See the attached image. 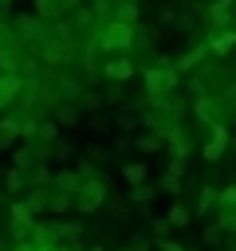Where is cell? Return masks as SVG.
Wrapping results in <instances>:
<instances>
[{
    "mask_svg": "<svg viewBox=\"0 0 236 251\" xmlns=\"http://www.w3.org/2000/svg\"><path fill=\"white\" fill-rule=\"evenodd\" d=\"M16 169H31V149H16Z\"/></svg>",
    "mask_w": 236,
    "mask_h": 251,
    "instance_id": "obj_30",
    "label": "cell"
},
{
    "mask_svg": "<svg viewBox=\"0 0 236 251\" xmlns=\"http://www.w3.org/2000/svg\"><path fill=\"white\" fill-rule=\"evenodd\" d=\"M75 204H79V212H94V208H102V204H106V184H102V176L83 180V184H79Z\"/></svg>",
    "mask_w": 236,
    "mask_h": 251,
    "instance_id": "obj_3",
    "label": "cell"
},
{
    "mask_svg": "<svg viewBox=\"0 0 236 251\" xmlns=\"http://www.w3.org/2000/svg\"><path fill=\"white\" fill-rule=\"evenodd\" d=\"M205 43H208V55H228L232 43H236V27H224L216 35H205Z\"/></svg>",
    "mask_w": 236,
    "mask_h": 251,
    "instance_id": "obj_6",
    "label": "cell"
},
{
    "mask_svg": "<svg viewBox=\"0 0 236 251\" xmlns=\"http://www.w3.org/2000/svg\"><path fill=\"white\" fill-rule=\"evenodd\" d=\"M161 145H165V137L161 133H138V153H161Z\"/></svg>",
    "mask_w": 236,
    "mask_h": 251,
    "instance_id": "obj_16",
    "label": "cell"
},
{
    "mask_svg": "<svg viewBox=\"0 0 236 251\" xmlns=\"http://www.w3.org/2000/svg\"><path fill=\"white\" fill-rule=\"evenodd\" d=\"M16 137H20V122H16V118H4V122H0V149H12Z\"/></svg>",
    "mask_w": 236,
    "mask_h": 251,
    "instance_id": "obj_15",
    "label": "cell"
},
{
    "mask_svg": "<svg viewBox=\"0 0 236 251\" xmlns=\"http://www.w3.org/2000/svg\"><path fill=\"white\" fill-rule=\"evenodd\" d=\"M146 98H165L177 86V67H146Z\"/></svg>",
    "mask_w": 236,
    "mask_h": 251,
    "instance_id": "obj_2",
    "label": "cell"
},
{
    "mask_svg": "<svg viewBox=\"0 0 236 251\" xmlns=\"http://www.w3.org/2000/svg\"><path fill=\"white\" fill-rule=\"evenodd\" d=\"M212 204H216V192H212V188H205V192H201V212H205V208H212Z\"/></svg>",
    "mask_w": 236,
    "mask_h": 251,
    "instance_id": "obj_36",
    "label": "cell"
},
{
    "mask_svg": "<svg viewBox=\"0 0 236 251\" xmlns=\"http://www.w3.org/2000/svg\"><path fill=\"white\" fill-rule=\"evenodd\" d=\"M165 220H169V227H189V204H181V200H177V204L169 208V216H165Z\"/></svg>",
    "mask_w": 236,
    "mask_h": 251,
    "instance_id": "obj_20",
    "label": "cell"
},
{
    "mask_svg": "<svg viewBox=\"0 0 236 251\" xmlns=\"http://www.w3.org/2000/svg\"><path fill=\"white\" fill-rule=\"evenodd\" d=\"M83 235V224H75V220H67V224H55L51 227V239H79Z\"/></svg>",
    "mask_w": 236,
    "mask_h": 251,
    "instance_id": "obj_19",
    "label": "cell"
},
{
    "mask_svg": "<svg viewBox=\"0 0 236 251\" xmlns=\"http://www.w3.org/2000/svg\"><path fill=\"white\" fill-rule=\"evenodd\" d=\"M24 86H28V82H24V75H0V106L16 102V94H20Z\"/></svg>",
    "mask_w": 236,
    "mask_h": 251,
    "instance_id": "obj_8",
    "label": "cell"
},
{
    "mask_svg": "<svg viewBox=\"0 0 236 251\" xmlns=\"http://www.w3.org/2000/svg\"><path fill=\"white\" fill-rule=\"evenodd\" d=\"M220 235H224V224H208V227L201 231V239H205L208 247H212V243H220Z\"/></svg>",
    "mask_w": 236,
    "mask_h": 251,
    "instance_id": "obj_25",
    "label": "cell"
},
{
    "mask_svg": "<svg viewBox=\"0 0 236 251\" xmlns=\"http://www.w3.org/2000/svg\"><path fill=\"white\" fill-rule=\"evenodd\" d=\"M138 16H142L138 0H122V4L114 8V20H118V24H130V27H134V24H138Z\"/></svg>",
    "mask_w": 236,
    "mask_h": 251,
    "instance_id": "obj_13",
    "label": "cell"
},
{
    "mask_svg": "<svg viewBox=\"0 0 236 251\" xmlns=\"http://www.w3.org/2000/svg\"><path fill=\"white\" fill-rule=\"evenodd\" d=\"M55 8H59V0H35V16H39V20H47Z\"/></svg>",
    "mask_w": 236,
    "mask_h": 251,
    "instance_id": "obj_28",
    "label": "cell"
},
{
    "mask_svg": "<svg viewBox=\"0 0 236 251\" xmlns=\"http://www.w3.org/2000/svg\"><path fill=\"white\" fill-rule=\"evenodd\" d=\"M220 224H224V227H232V231H236V212H224V216H220Z\"/></svg>",
    "mask_w": 236,
    "mask_h": 251,
    "instance_id": "obj_40",
    "label": "cell"
},
{
    "mask_svg": "<svg viewBox=\"0 0 236 251\" xmlns=\"http://www.w3.org/2000/svg\"><path fill=\"white\" fill-rule=\"evenodd\" d=\"M102 102H106V98H102V94H98V90H94V94H83V98H75V106H79V110H83V114H87V110H98V106H102Z\"/></svg>",
    "mask_w": 236,
    "mask_h": 251,
    "instance_id": "obj_23",
    "label": "cell"
},
{
    "mask_svg": "<svg viewBox=\"0 0 236 251\" xmlns=\"http://www.w3.org/2000/svg\"><path fill=\"white\" fill-rule=\"evenodd\" d=\"M8 212H12V231H16V235H28V231H31V208H28L24 200H16Z\"/></svg>",
    "mask_w": 236,
    "mask_h": 251,
    "instance_id": "obj_7",
    "label": "cell"
},
{
    "mask_svg": "<svg viewBox=\"0 0 236 251\" xmlns=\"http://www.w3.org/2000/svg\"><path fill=\"white\" fill-rule=\"evenodd\" d=\"M185 173V161H177V157H169V176H181Z\"/></svg>",
    "mask_w": 236,
    "mask_h": 251,
    "instance_id": "obj_38",
    "label": "cell"
},
{
    "mask_svg": "<svg viewBox=\"0 0 236 251\" xmlns=\"http://www.w3.org/2000/svg\"><path fill=\"white\" fill-rule=\"evenodd\" d=\"M79 184H83V180H79V173H75V169H59V173L51 176V188H55V192H67V196H71V192H79Z\"/></svg>",
    "mask_w": 236,
    "mask_h": 251,
    "instance_id": "obj_10",
    "label": "cell"
},
{
    "mask_svg": "<svg viewBox=\"0 0 236 251\" xmlns=\"http://www.w3.org/2000/svg\"><path fill=\"white\" fill-rule=\"evenodd\" d=\"M75 173H79V180H94V176H98V173H94V165H90V161H83V165H79V169H75Z\"/></svg>",
    "mask_w": 236,
    "mask_h": 251,
    "instance_id": "obj_33",
    "label": "cell"
},
{
    "mask_svg": "<svg viewBox=\"0 0 236 251\" xmlns=\"http://www.w3.org/2000/svg\"><path fill=\"white\" fill-rule=\"evenodd\" d=\"M87 126H90V129H98V133H106V129H110V118H102V114H94V118H90Z\"/></svg>",
    "mask_w": 236,
    "mask_h": 251,
    "instance_id": "obj_31",
    "label": "cell"
},
{
    "mask_svg": "<svg viewBox=\"0 0 236 251\" xmlns=\"http://www.w3.org/2000/svg\"><path fill=\"white\" fill-rule=\"evenodd\" d=\"M224 145H228V133H224V126L216 122V126H212V141L205 145V161H208V165H212V161H220Z\"/></svg>",
    "mask_w": 236,
    "mask_h": 251,
    "instance_id": "obj_9",
    "label": "cell"
},
{
    "mask_svg": "<svg viewBox=\"0 0 236 251\" xmlns=\"http://www.w3.org/2000/svg\"><path fill=\"white\" fill-rule=\"evenodd\" d=\"M39 55H43L47 63H67V59H71V39H59V35L47 31V39L39 43Z\"/></svg>",
    "mask_w": 236,
    "mask_h": 251,
    "instance_id": "obj_4",
    "label": "cell"
},
{
    "mask_svg": "<svg viewBox=\"0 0 236 251\" xmlns=\"http://www.w3.org/2000/svg\"><path fill=\"white\" fill-rule=\"evenodd\" d=\"M205 55H208V43H205V39H201V43H197V47H193V51H185V55H181V59H177V63H173V67H177V75H181V71H193V67H197V63H201V59H205Z\"/></svg>",
    "mask_w": 236,
    "mask_h": 251,
    "instance_id": "obj_11",
    "label": "cell"
},
{
    "mask_svg": "<svg viewBox=\"0 0 236 251\" xmlns=\"http://www.w3.org/2000/svg\"><path fill=\"white\" fill-rule=\"evenodd\" d=\"M71 204H75V196H67V192H55V188H51V196H47V208H51V212H67Z\"/></svg>",
    "mask_w": 236,
    "mask_h": 251,
    "instance_id": "obj_22",
    "label": "cell"
},
{
    "mask_svg": "<svg viewBox=\"0 0 236 251\" xmlns=\"http://www.w3.org/2000/svg\"><path fill=\"white\" fill-rule=\"evenodd\" d=\"M102 75H106L110 82H130V78H134V59H130V55H114V59L102 63Z\"/></svg>",
    "mask_w": 236,
    "mask_h": 251,
    "instance_id": "obj_5",
    "label": "cell"
},
{
    "mask_svg": "<svg viewBox=\"0 0 236 251\" xmlns=\"http://www.w3.org/2000/svg\"><path fill=\"white\" fill-rule=\"evenodd\" d=\"M157 188H161V192H173V196H177V188H181V176H169V173H165V176L157 180Z\"/></svg>",
    "mask_w": 236,
    "mask_h": 251,
    "instance_id": "obj_27",
    "label": "cell"
},
{
    "mask_svg": "<svg viewBox=\"0 0 236 251\" xmlns=\"http://www.w3.org/2000/svg\"><path fill=\"white\" fill-rule=\"evenodd\" d=\"M39 137H43V141H55V137H59V126H55V122H43V126H39Z\"/></svg>",
    "mask_w": 236,
    "mask_h": 251,
    "instance_id": "obj_29",
    "label": "cell"
},
{
    "mask_svg": "<svg viewBox=\"0 0 236 251\" xmlns=\"http://www.w3.org/2000/svg\"><path fill=\"white\" fill-rule=\"evenodd\" d=\"M114 129H122V133H134V129H142V118H138V114H126V110H122V114L114 118Z\"/></svg>",
    "mask_w": 236,
    "mask_h": 251,
    "instance_id": "obj_21",
    "label": "cell"
},
{
    "mask_svg": "<svg viewBox=\"0 0 236 251\" xmlns=\"http://www.w3.org/2000/svg\"><path fill=\"white\" fill-rule=\"evenodd\" d=\"M106 102H114V106H122V102H126V98H122V86H118V82H114V86L106 90Z\"/></svg>",
    "mask_w": 236,
    "mask_h": 251,
    "instance_id": "obj_35",
    "label": "cell"
},
{
    "mask_svg": "<svg viewBox=\"0 0 236 251\" xmlns=\"http://www.w3.org/2000/svg\"><path fill=\"white\" fill-rule=\"evenodd\" d=\"M51 157H55V161H67V157H71V145H67V141H55Z\"/></svg>",
    "mask_w": 236,
    "mask_h": 251,
    "instance_id": "obj_32",
    "label": "cell"
},
{
    "mask_svg": "<svg viewBox=\"0 0 236 251\" xmlns=\"http://www.w3.org/2000/svg\"><path fill=\"white\" fill-rule=\"evenodd\" d=\"M75 24H79V27H94V8H79V12H75ZM75 24H71V27H75Z\"/></svg>",
    "mask_w": 236,
    "mask_h": 251,
    "instance_id": "obj_26",
    "label": "cell"
},
{
    "mask_svg": "<svg viewBox=\"0 0 236 251\" xmlns=\"http://www.w3.org/2000/svg\"><path fill=\"white\" fill-rule=\"evenodd\" d=\"M220 204H232V208H236V184H228V188L220 192Z\"/></svg>",
    "mask_w": 236,
    "mask_h": 251,
    "instance_id": "obj_37",
    "label": "cell"
},
{
    "mask_svg": "<svg viewBox=\"0 0 236 251\" xmlns=\"http://www.w3.org/2000/svg\"><path fill=\"white\" fill-rule=\"evenodd\" d=\"M24 180H28V176H24L20 169H12V173H8V188H12V192H16V188H24Z\"/></svg>",
    "mask_w": 236,
    "mask_h": 251,
    "instance_id": "obj_34",
    "label": "cell"
},
{
    "mask_svg": "<svg viewBox=\"0 0 236 251\" xmlns=\"http://www.w3.org/2000/svg\"><path fill=\"white\" fill-rule=\"evenodd\" d=\"M149 231H153V239H165V235H169V220H165V216H153V220H149Z\"/></svg>",
    "mask_w": 236,
    "mask_h": 251,
    "instance_id": "obj_24",
    "label": "cell"
},
{
    "mask_svg": "<svg viewBox=\"0 0 236 251\" xmlns=\"http://www.w3.org/2000/svg\"><path fill=\"white\" fill-rule=\"evenodd\" d=\"M126 196H130L134 204H149V200L157 196V184H149V180H146V184H134V188H130Z\"/></svg>",
    "mask_w": 236,
    "mask_h": 251,
    "instance_id": "obj_18",
    "label": "cell"
},
{
    "mask_svg": "<svg viewBox=\"0 0 236 251\" xmlns=\"http://www.w3.org/2000/svg\"><path fill=\"white\" fill-rule=\"evenodd\" d=\"M122 176H126V184L134 188V184H146V176H149V169H146L142 161H130V165H122Z\"/></svg>",
    "mask_w": 236,
    "mask_h": 251,
    "instance_id": "obj_14",
    "label": "cell"
},
{
    "mask_svg": "<svg viewBox=\"0 0 236 251\" xmlns=\"http://www.w3.org/2000/svg\"><path fill=\"white\" fill-rule=\"evenodd\" d=\"M47 196H51V188H28V208H31V216L35 212H47Z\"/></svg>",
    "mask_w": 236,
    "mask_h": 251,
    "instance_id": "obj_17",
    "label": "cell"
},
{
    "mask_svg": "<svg viewBox=\"0 0 236 251\" xmlns=\"http://www.w3.org/2000/svg\"><path fill=\"white\" fill-rule=\"evenodd\" d=\"M79 122H83V110H79L75 102H67V106L59 102V106H55V126H59V129H63V126H79Z\"/></svg>",
    "mask_w": 236,
    "mask_h": 251,
    "instance_id": "obj_12",
    "label": "cell"
},
{
    "mask_svg": "<svg viewBox=\"0 0 236 251\" xmlns=\"http://www.w3.org/2000/svg\"><path fill=\"white\" fill-rule=\"evenodd\" d=\"M134 35H138V27L110 20V24H102V27H98V39H94V47H98V51H114V55H130V47H134Z\"/></svg>",
    "mask_w": 236,
    "mask_h": 251,
    "instance_id": "obj_1",
    "label": "cell"
},
{
    "mask_svg": "<svg viewBox=\"0 0 236 251\" xmlns=\"http://www.w3.org/2000/svg\"><path fill=\"white\" fill-rule=\"evenodd\" d=\"M12 12V0H0V16H8Z\"/></svg>",
    "mask_w": 236,
    "mask_h": 251,
    "instance_id": "obj_41",
    "label": "cell"
},
{
    "mask_svg": "<svg viewBox=\"0 0 236 251\" xmlns=\"http://www.w3.org/2000/svg\"><path fill=\"white\" fill-rule=\"evenodd\" d=\"M157 247H161V251H185L181 243H169V239H157Z\"/></svg>",
    "mask_w": 236,
    "mask_h": 251,
    "instance_id": "obj_39",
    "label": "cell"
}]
</instances>
